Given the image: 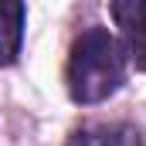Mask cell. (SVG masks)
<instances>
[{
  "instance_id": "obj_4",
  "label": "cell",
  "mask_w": 146,
  "mask_h": 146,
  "mask_svg": "<svg viewBox=\"0 0 146 146\" xmlns=\"http://www.w3.org/2000/svg\"><path fill=\"white\" fill-rule=\"evenodd\" d=\"M24 17H27V10L21 0H0V68L21 54Z\"/></svg>"
},
{
  "instance_id": "obj_2",
  "label": "cell",
  "mask_w": 146,
  "mask_h": 146,
  "mask_svg": "<svg viewBox=\"0 0 146 146\" xmlns=\"http://www.w3.org/2000/svg\"><path fill=\"white\" fill-rule=\"evenodd\" d=\"M109 14L119 24V44L126 61L146 72V0H115Z\"/></svg>"
},
{
  "instance_id": "obj_3",
  "label": "cell",
  "mask_w": 146,
  "mask_h": 146,
  "mask_svg": "<svg viewBox=\"0 0 146 146\" xmlns=\"http://www.w3.org/2000/svg\"><path fill=\"white\" fill-rule=\"evenodd\" d=\"M65 146H146V136L129 122H95L75 129Z\"/></svg>"
},
{
  "instance_id": "obj_1",
  "label": "cell",
  "mask_w": 146,
  "mask_h": 146,
  "mask_svg": "<svg viewBox=\"0 0 146 146\" xmlns=\"http://www.w3.org/2000/svg\"><path fill=\"white\" fill-rule=\"evenodd\" d=\"M68 95L78 106H95L115 95L126 82V51L119 37L106 27H85L68 51Z\"/></svg>"
}]
</instances>
